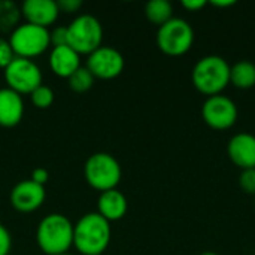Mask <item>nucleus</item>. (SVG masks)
Listing matches in <instances>:
<instances>
[{
	"label": "nucleus",
	"instance_id": "obj_1",
	"mask_svg": "<svg viewBox=\"0 0 255 255\" xmlns=\"http://www.w3.org/2000/svg\"><path fill=\"white\" fill-rule=\"evenodd\" d=\"M111 236V223L97 212H88L73 224V247L82 255H102Z\"/></svg>",
	"mask_w": 255,
	"mask_h": 255
},
{
	"label": "nucleus",
	"instance_id": "obj_2",
	"mask_svg": "<svg viewBox=\"0 0 255 255\" xmlns=\"http://www.w3.org/2000/svg\"><path fill=\"white\" fill-rule=\"evenodd\" d=\"M36 242L40 251L46 255L69 253L73 247V224L61 214H49L37 226Z\"/></svg>",
	"mask_w": 255,
	"mask_h": 255
},
{
	"label": "nucleus",
	"instance_id": "obj_3",
	"mask_svg": "<svg viewBox=\"0 0 255 255\" xmlns=\"http://www.w3.org/2000/svg\"><path fill=\"white\" fill-rule=\"evenodd\" d=\"M193 85L203 94L212 97L230 84V66L220 55H206L193 67Z\"/></svg>",
	"mask_w": 255,
	"mask_h": 255
},
{
	"label": "nucleus",
	"instance_id": "obj_4",
	"mask_svg": "<svg viewBox=\"0 0 255 255\" xmlns=\"http://www.w3.org/2000/svg\"><path fill=\"white\" fill-rule=\"evenodd\" d=\"M87 182L97 191L103 193L117 188L121 181L123 170L118 160L108 152H96L88 157L84 166Z\"/></svg>",
	"mask_w": 255,
	"mask_h": 255
},
{
	"label": "nucleus",
	"instance_id": "obj_5",
	"mask_svg": "<svg viewBox=\"0 0 255 255\" xmlns=\"http://www.w3.org/2000/svg\"><path fill=\"white\" fill-rule=\"evenodd\" d=\"M102 39L103 27L91 13H81L67 25V43L79 55H90L93 51L100 48Z\"/></svg>",
	"mask_w": 255,
	"mask_h": 255
},
{
	"label": "nucleus",
	"instance_id": "obj_6",
	"mask_svg": "<svg viewBox=\"0 0 255 255\" xmlns=\"http://www.w3.org/2000/svg\"><path fill=\"white\" fill-rule=\"evenodd\" d=\"M9 43L16 57L31 60L49 48V30L30 22L18 24L9 34Z\"/></svg>",
	"mask_w": 255,
	"mask_h": 255
},
{
	"label": "nucleus",
	"instance_id": "obj_7",
	"mask_svg": "<svg viewBox=\"0 0 255 255\" xmlns=\"http://www.w3.org/2000/svg\"><path fill=\"white\" fill-rule=\"evenodd\" d=\"M194 42V31L188 21L182 18H172L157 31V45L166 55L178 57L190 51Z\"/></svg>",
	"mask_w": 255,
	"mask_h": 255
},
{
	"label": "nucleus",
	"instance_id": "obj_8",
	"mask_svg": "<svg viewBox=\"0 0 255 255\" xmlns=\"http://www.w3.org/2000/svg\"><path fill=\"white\" fill-rule=\"evenodd\" d=\"M4 81L7 88L24 96L31 94L39 85H42V72L36 61L30 58L15 57L12 63L4 69Z\"/></svg>",
	"mask_w": 255,
	"mask_h": 255
},
{
	"label": "nucleus",
	"instance_id": "obj_9",
	"mask_svg": "<svg viewBox=\"0 0 255 255\" xmlns=\"http://www.w3.org/2000/svg\"><path fill=\"white\" fill-rule=\"evenodd\" d=\"M203 121L214 130H227L236 124L238 120V106L236 103L226 96H212L208 97L202 106Z\"/></svg>",
	"mask_w": 255,
	"mask_h": 255
},
{
	"label": "nucleus",
	"instance_id": "obj_10",
	"mask_svg": "<svg viewBox=\"0 0 255 255\" xmlns=\"http://www.w3.org/2000/svg\"><path fill=\"white\" fill-rule=\"evenodd\" d=\"M124 64V57L117 48L102 45L88 55L85 67L93 73L94 78L114 79L123 73Z\"/></svg>",
	"mask_w": 255,
	"mask_h": 255
},
{
	"label": "nucleus",
	"instance_id": "obj_11",
	"mask_svg": "<svg viewBox=\"0 0 255 255\" xmlns=\"http://www.w3.org/2000/svg\"><path fill=\"white\" fill-rule=\"evenodd\" d=\"M46 197V191L43 185H39L33 182L31 179H25L18 182L12 191H10V205L18 211V212H33L39 209Z\"/></svg>",
	"mask_w": 255,
	"mask_h": 255
},
{
	"label": "nucleus",
	"instance_id": "obj_12",
	"mask_svg": "<svg viewBox=\"0 0 255 255\" xmlns=\"http://www.w3.org/2000/svg\"><path fill=\"white\" fill-rule=\"evenodd\" d=\"M21 15L25 22L48 28L57 21L60 9L55 0H25L21 6Z\"/></svg>",
	"mask_w": 255,
	"mask_h": 255
},
{
	"label": "nucleus",
	"instance_id": "obj_13",
	"mask_svg": "<svg viewBox=\"0 0 255 255\" xmlns=\"http://www.w3.org/2000/svg\"><path fill=\"white\" fill-rule=\"evenodd\" d=\"M229 158L242 170L255 169V136L239 133L233 136L227 145Z\"/></svg>",
	"mask_w": 255,
	"mask_h": 255
},
{
	"label": "nucleus",
	"instance_id": "obj_14",
	"mask_svg": "<svg viewBox=\"0 0 255 255\" xmlns=\"http://www.w3.org/2000/svg\"><path fill=\"white\" fill-rule=\"evenodd\" d=\"M24 117L22 96L10 88H0V126L15 127Z\"/></svg>",
	"mask_w": 255,
	"mask_h": 255
},
{
	"label": "nucleus",
	"instance_id": "obj_15",
	"mask_svg": "<svg viewBox=\"0 0 255 255\" xmlns=\"http://www.w3.org/2000/svg\"><path fill=\"white\" fill-rule=\"evenodd\" d=\"M49 67L60 78H69L81 67V55L69 45L54 46L49 52Z\"/></svg>",
	"mask_w": 255,
	"mask_h": 255
},
{
	"label": "nucleus",
	"instance_id": "obj_16",
	"mask_svg": "<svg viewBox=\"0 0 255 255\" xmlns=\"http://www.w3.org/2000/svg\"><path fill=\"white\" fill-rule=\"evenodd\" d=\"M127 209H128L127 199L120 190L114 188L100 193L97 200V214H100L109 223L124 218Z\"/></svg>",
	"mask_w": 255,
	"mask_h": 255
},
{
	"label": "nucleus",
	"instance_id": "obj_17",
	"mask_svg": "<svg viewBox=\"0 0 255 255\" xmlns=\"http://www.w3.org/2000/svg\"><path fill=\"white\" fill-rule=\"evenodd\" d=\"M230 84L241 90H248L255 85V64L242 60L230 67Z\"/></svg>",
	"mask_w": 255,
	"mask_h": 255
},
{
	"label": "nucleus",
	"instance_id": "obj_18",
	"mask_svg": "<svg viewBox=\"0 0 255 255\" xmlns=\"http://www.w3.org/2000/svg\"><path fill=\"white\" fill-rule=\"evenodd\" d=\"M145 15L152 24L161 27L173 18V9L167 0H151L145 4Z\"/></svg>",
	"mask_w": 255,
	"mask_h": 255
},
{
	"label": "nucleus",
	"instance_id": "obj_19",
	"mask_svg": "<svg viewBox=\"0 0 255 255\" xmlns=\"http://www.w3.org/2000/svg\"><path fill=\"white\" fill-rule=\"evenodd\" d=\"M21 10L15 3L9 0H0V28L3 31H12L19 21Z\"/></svg>",
	"mask_w": 255,
	"mask_h": 255
},
{
	"label": "nucleus",
	"instance_id": "obj_20",
	"mask_svg": "<svg viewBox=\"0 0 255 255\" xmlns=\"http://www.w3.org/2000/svg\"><path fill=\"white\" fill-rule=\"evenodd\" d=\"M94 81H96V78L93 76V73L85 66H81L76 72H73L67 78L69 88L73 90L75 93H85V91H88L94 85Z\"/></svg>",
	"mask_w": 255,
	"mask_h": 255
},
{
	"label": "nucleus",
	"instance_id": "obj_21",
	"mask_svg": "<svg viewBox=\"0 0 255 255\" xmlns=\"http://www.w3.org/2000/svg\"><path fill=\"white\" fill-rule=\"evenodd\" d=\"M31 103L39 109H46L54 103V91L48 85H39L31 94H30Z\"/></svg>",
	"mask_w": 255,
	"mask_h": 255
},
{
	"label": "nucleus",
	"instance_id": "obj_22",
	"mask_svg": "<svg viewBox=\"0 0 255 255\" xmlns=\"http://www.w3.org/2000/svg\"><path fill=\"white\" fill-rule=\"evenodd\" d=\"M241 190L247 194L255 196V169H245L239 176Z\"/></svg>",
	"mask_w": 255,
	"mask_h": 255
},
{
	"label": "nucleus",
	"instance_id": "obj_23",
	"mask_svg": "<svg viewBox=\"0 0 255 255\" xmlns=\"http://www.w3.org/2000/svg\"><path fill=\"white\" fill-rule=\"evenodd\" d=\"M15 57L16 55L9 43V39L0 37V67L6 69Z\"/></svg>",
	"mask_w": 255,
	"mask_h": 255
},
{
	"label": "nucleus",
	"instance_id": "obj_24",
	"mask_svg": "<svg viewBox=\"0 0 255 255\" xmlns=\"http://www.w3.org/2000/svg\"><path fill=\"white\" fill-rule=\"evenodd\" d=\"M49 40L52 48L54 46H63V45H69L67 43V25H58L55 27L52 31H49Z\"/></svg>",
	"mask_w": 255,
	"mask_h": 255
},
{
	"label": "nucleus",
	"instance_id": "obj_25",
	"mask_svg": "<svg viewBox=\"0 0 255 255\" xmlns=\"http://www.w3.org/2000/svg\"><path fill=\"white\" fill-rule=\"evenodd\" d=\"M12 248V238L9 230L0 224V255H9Z\"/></svg>",
	"mask_w": 255,
	"mask_h": 255
},
{
	"label": "nucleus",
	"instance_id": "obj_26",
	"mask_svg": "<svg viewBox=\"0 0 255 255\" xmlns=\"http://www.w3.org/2000/svg\"><path fill=\"white\" fill-rule=\"evenodd\" d=\"M57 4H58L60 12H64V13L78 12L82 7V1L81 0H58Z\"/></svg>",
	"mask_w": 255,
	"mask_h": 255
},
{
	"label": "nucleus",
	"instance_id": "obj_27",
	"mask_svg": "<svg viewBox=\"0 0 255 255\" xmlns=\"http://www.w3.org/2000/svg\"><path fill=\"white\" fill-rule=\"evenodd\" d=\"M30 179H31L33 182H36V184H39V185H43V187H45V184H46V182H48V179H49V173H48V170H46V169H43V167H37V169H34V170L31 172Z\"/></svg>",
	"mask_w": 255,
	"mask_h": 255
},
{
	"label": "nucleus",
	"instance_id": "obj_28",
	"mask_svg": "<svg viewBox=\"0 0 255 255\" xmlns=\"http://www.w3.org/2000/svg\"><path fill=\"white\" fill-rule=\"evenodd\" d=\"M185 9L191 10V12H197L200 9H203L206 6V1L205 0H182L181 3Z\"/></svg>",
	"mask_w": 255,
	"mask_h": 255
},
{
	"label": "nucleus",
	"instance_id": "obj_29",
	"mask_svg": "<svg viewBox=\"0 0 255 255\" xmlns=\"http://www.w3.org/2000/svg\"><path fill=\"white\" fill-rule=\"evenodd\" d=\"M212 4L217 6V7H229V6H233L235 1L233 0H229V1H212Z\"/></svg>",
	"mask_w": 255,
	"mask_h": 255
},
{
	"label": "nucleus",
	"instance_id": "obj_30",
	"mask_svg": "<svg viewBox=\"0 0 255 255\" xmlns=\"http://www.w3.org/2000/svg\"><path fill=\"white\" fill-rule=\"evenodd\" d=\"M200 255H218L217 253H212V251H206V253H203V254Z\"/></svg>",
	"mask_w": 255,
	"mask_h": 255
},
{
	"label": "nucleus",
	"instance_id": "obj_31",
	"mask_svg": "<svg viewBox=\"0 0 255 255\" xmlns=\"http://www.w3.org/2000/svg\"><path fill=\"white\" fill-rule=\"evenodd\" d=\"M60 255H72L70 253H64V254H60Z\"/></svg>",
	"mask_w": 255,
	"mask_h": 255
},
{
	"label": "nucleus",
	"instance_id": "obj_32",
	"mask_svg": "<svg viewBox=\"0 0 255 255\" xmlns=\"http://www.w3.org/2000/svg\"><path fill=\"white\" fill-rule=\"evenodd\" d=\"M254 202H255V196H254Z\"/></svg>",
	"mask_w": 255,
	"mask_h": 255
}]
</instances>
